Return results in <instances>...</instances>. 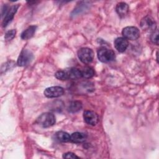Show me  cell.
<instances>
[{"label":"cell","instance_id":"6da1fadb","mask_svg":"<svg viewBox=\"0 0 159 159\" xmlns=\"http://www.w3.org/2000/svg\"><path fill=\"white\" fill-rule=\"evenodd\" d=\"M98 58L101 62L108 63L115 60L116 55L112 50L104 47L98 50Z\"/></svg>","mask_w":159,"mask_h":159},{"label":"cell","instance_id":"7a4b0ae2","mask_svg":"<svg viewBox=\"0 0 159 159\" xmlns=\"http://www.w3.org/2000/svg\"><path fill=\"white\" fill-rule=\"evenodd\" d=\"M56 119L55 116L50 112L42 114L36 120V122L43 127H49L55 124Z\"/></svg>","mask_w":159,"mask_h":159},{"label":"cell","instance_id":"3957f363","mask_svg":"<svg viewBox=\"0 0 159 159\" xmlns=\"http://www.w3.org/2000/svg\"><path fill=\"white\" fill-rule=\"evenodd\" d=\"M78 57L82 63L89 64L94 58V52L93 50L89 48H81L78 52Z\"/></svg>","mask_w":159,"mask_h":159},{"label":"cell","instance_id":"277c9868","mask_svg":"<svg viewBox=\"0 0 159 159\" xmlns=\"http://www.w3.org/2000/svg\"><path fill=\"white\" fill-rule=\"evenodd\" d=\"M122 34L127 40H135L140 37V31L139 29L134 26H127L123 29Z\"/></svg>","mask_w":159,"mask_h":159},{"label":"cell","instance_id":"5b68a950","mask_svg":"<svg viewBox=\"0 0 159 159\" xmlns=\"http://www.w3.org/2000/svg\"><path fill=\"white\" fill-rule=\"evenodd\" d=\"M32 53L27 49H24L19 54L17 63L20 66H24L27 65L32 61Z\"/></svg>","mask_w":159,"mask_h":159},{"label":"cell","instance_id":"8992f818","mask_svg":"<svg viewBox=\"0 0 159 159\" xmlns=\"http://www.w3.org/2000/svg\"><path fill=\"white\" fill-rule=\"evenodd\" d=\"M43 93L44 95L48 98H58L64 94V89L60 86H52L46 88Z\"/></svg>","mask_w":159,"mask_h":159},{"label":"cell","instance_id":"52a82bcc","mask_svg":"<svg viewBox=\"0 0 159 159\" xmlns=\"http://www.w3.org/2000/svg\"><path fill=\"white\" fill-rule=\"evenodd\" d=\"M19 7V4H16L13 5L11 7H9L4 14V17L2 20V26L6 27L9 22H11V20L13 19L14 16L15 14L16 13L18 8Z\"/></svg>","mask_w":159,"mask_h":159},{"label":"cell","instance_id":"ba28073f","mask_svg":"<svg viewBox=\"0 0 159 159\" xmlns=\"http://www.w3.org/2000/svg\"><path fill=\"white\" fill-rule=\"evenodd\" d=\"M83 119L84 122L91 125H95L99 120L98 114L92 111H85L83 112Z\"/></svg>","mask_w":159,"mask_h":159},{"label":"cell","instance_id":"9c48e42d","mask_svg":"<svg viewBox=\"0 0 159 159\" xmlns=\"http://www.w3.org/2000/svg\"><path fill=\"white\" fill-rule=\"evenodd\" d=\"M140 27L145 30H152V32L156 29V22L150 16L143 17L140 22Z\"/></svg>","mask_w":159,"mask_h":159},{"label":"cell","instance_id":"30bf717a","mask_svg":"<svg viewBox=\"0 0 159 159\" xmlns=\"http://www.w3.org/2000/svg\"><path fill=\"white\" fill-rule=\"evenodd\" d=\"M129 43L127 39L124 37H118L114 40L116 49L119 52H124L128 47Z\"/></svg>","mask_w":159,"mask_h":159},{"label":"cell","instance_id":"8fae6325","mask_svg":"<svg viewBox=\"0 0 159 159\" xmlns=\"http://www.w3.org/2000/svg\"><path fill=\"white\" fill-rule=\"evenodd\" d=\"M116 11L120 17H124L127 15L129 11V7L127 4L121 2L116 5Z\"/></svg>","mask_w":159,"mask_h":159},{"label":"cell","instance_id":"7c38bea8","mask_svg":"<svg viewBox=\"0 0 159 159\" xmlns=\"http://www.w3.org/2000/svg\"><path fill=\"white\" fill-rule=\"evenodd\" d=\"M87 139V135L83 132H76L70 135V140L74 143H80L84 142Z\"/></svg>","mask_w":159,"mask_h":159},{"label":"cell","instance_id":"4fadbf2b","mask_svg":"<svg viewBox=\"0 0 159 159\" xmlns=\"http://www.w3.org/2000/svg\"><path fill=\"white\" fill-rule=\"evenodd\" d=\"M36 29H37L36 25L29 26L25 30H24L21 34V35H20L21 39L23 40H28L30 39L35 34Z\"/></svg>","mask_w":159,"mask_h":159},{"label":"cell","instance_id":"5bb4252c","mask_svg":"<svg viewBox=\"0 0 159 159\" xmlns=\"http://www.w3.org/2000/svg\"><path fill=\"white\" fill-rule=\"evenodd\" d=\"M82 108V103L80 101H73L70 102L67 107L68 111L71 113L76 112Z\"/></svg>","mask_w":159,"mask_h":159},{"label":"cell","instance_id":"9a60e30c","mask_svg":"<svg viewBox=\"0 0 159 159\" xmlns=\"http://www.w3.org/2000/svg\"><path fill=\"white\" fill-rule=\"evenodd\" d=\"M69 80H75L78 79L81 77V70L76 68H70L68 69H66Z\"/></svg>","mask_w":159,"mask_h":159},{"label":"cell","instance_id":"2e32d148","mask_svg":"<svg viewBox=\"0 0 159 159\" xmlns=\"http://www.w3.org/2000/svg\"><path fill=\"white\" fill-rule=\"evenodd\" d=\"M81 77L84 78H91L93 77L95 75V71L91 67L86 66L84 67L82 70H81Z\"/></svg>","mask_w":159,"mask_h":159},{"label":"cell","instance_id":"e0dca14e","mask_svg":"<svg viewBox=\"0 0 159 159\" xmlns=\"http://www.w3.org/2000/svg\"><path fill=\"white\" fill-rule=\"evenodd\" d=\"M57 139L62 142H67L70 140V135L68 133L64 131H59L56 133Z\"/></svg>","mask_w":159,"mask_h":159},{"label":"cell","instance_id":"ac0fdd59","mask_svg":"<svg viewBox=\"0 0 159 159\" xmlns=\"http://www.w3.org/2000/svg\"><path fill=\"white\" fill-rule=\"evenodd\" d=\"M55 77L60 80H69L68 78V76L66 72V70H59L58 71L56 72V73L55 74Z\"/></svg>","mask_w":159,"mask_h":159},{"label":"cell","instance_id":"d6986e66","mask_svg":"<svg viewBox=\"0 0 159 159\" xmlns=\"http://www.w3.org/2000/svg\"><path fill=\"white\" fill-rule=\"evenodd\" d=\"M150 40L153 43L156 45L158 44V30L157 29L152 32L150 35Z\"/></svg>","mask_w":159,"mask_h":159},{"label":"cell","instance_id":"ffe728a7","mask_svg":"<svg viewBox=\"0 0 159 159\" xmlns=\"http://www.w3.org/2000/svg\"><path fill=\"white\" fill-rule=\"evenodd\" d=\"M16 34V30L15 29H11L7 31L4 36V39L6 40H11L15 37Z\"/></svg>","mask_w":159,"mask_h":159},{"label":"cell","instance_id":"44dd1931","mask_svg":"<svg viewBox=\"0 0 159 159\" xmlns=\"http://www.w3.org/2000/svg\"><path fill=\"white\" fill-rule=\"evenodd\" d=\"M63 158H71V159H75V158H78L79 157L76 155L75 153L72 152H67L63 154Z\"/></svg>","mask_w":159,"mask_h":159}]
</instances>
